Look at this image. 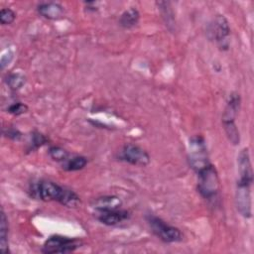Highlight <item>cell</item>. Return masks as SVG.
<instances>
[{"mask_svg":"<svg viewBox=\"0 0 254 254\" xmlns=\"http://www.w3.org/2000/svg\"><path fill=\"white\" fill-rule=\"evenodd\" d=\"M188 159L190 168L196 174L210 165L206 144L202 136L194 135L190 138L188 146Z\"/></svg>","mask_w":254,"mask_h":254,"instance_id":"obj_1","label":"cell"},{"mask_svg":"<svg viewBox=\"0 0 254 254\" xmlns=\"http://www.w3.org/2000/svg\"><path fill=\"white\" fill-rule=\"evenodd\" d=\"M197 190L205 199H213L219 191V178L215 168L210 164L197 173Z\"/></svg>","mask_w":254,"mask_h":254,"instance_id":"obj_2","label":"cell"},{"mask_svg":"<svg viewBox=\"0 0 254 254\" xmlns=\"http://www.w3.org/2000/svg\"><path fill=\"white\" fill-rule=\"evenodd\" d=\"M147 221L152 232L163 242L175 243L182 241L183 233L181 232V230L175 226L168 224L160 217L150 214L147 216Z\"/></svg>","mask_w":254,"mask_h":254,"instance_id":"obj_3","label":"cell"},{"mask_svg":"<svg viewBox=\"0 0 254 254\" xmlns=\"http://www.w3.org/2000/svg\"><path fill=\"white\" fill-rule=\"evenodd\" d=\"M81 242L78 239L62 235H52L42 247V252L46 254L54 253H69L80 247Z\"/></svg>","mask_w":254,"mask_h":254,"instance_id":"obj_4","label":"cell"},{"mask_svg":"<svg viewBox=\"0 0 254 254\" xmlns=\"http://www.w3.org/2000/svg\"><path fill=\"white\" fill-rule=\"evenodd\" d=\"M206 35L209 40L214 41L220 48L228 47V37L230 35V27L227 19L223 15H216L208 24Z\"/></svg>","mask_w":254,"mask_h":254,"instance_id":"obj_5","label":"cell"},{"mask_svg":"<svg viewBox=\"0 0 254 254\" xmlns=\"http://www.w3.org/2000/svg\"><path fill=\"white\" fill-rule=\"evenodd\" d=\"M119 159L131 165L140 167L147 166L151 160L149 154L143 148L132 143H128L123 146Z\"/></svg>","mask_w":254,"mask_h":254,"instance_id":"obj_6","label":"cell"},{"mask_svg":"<svg viewBox=\"0 0 254 254\" xmlns=\"http://www.w3.org/2000/svg\"><path fill=\"white\" fill-rule=\"evenodd\" d=\"M235 204L238 212L245 218H250L252 215V199L251 186L245 184H236Z\"/></svg>","mask_w":254,"mask_h":254,"instance_id":"obj_7","label":"cell"},{"mask_svg":"<svg viewBox=\"0 0 254 254\" xmlns=\"http://www.w3.org/2000/svg\"><path fill=\"white\" fill-rule=\"evenodd\" d=\"M64 188L59 186L54 182L42 181L35 187L33 191L35 192L36 196L42 200H57L60 202L64 195Z\"/></svg>","mask_w":254,"mask_h":254,"instance_id":"obj_8","label":"cell"},{"mask_svg":"<svg viewBox=\"0 0 254 254\" xmlns=\"http://www.w3.org/2000/svg\"><path fill=\"white\" fill-rule=\"evenodd\" d=\"M237 170L239 176L237 183L251 186L253 183V170L247 148H243L237 157Z\"/></svg>","mask_w":254,"mask_h":254,"instance_id":"obj_9","label":"cell"},{"mask_svg":"<svg viewBox=\"0 0 254 254\" xmlns=\"http://www.w3.org/2000/svg\"><path fill=\"white\" fill-rule=\"evenodd\" d=\"M241 103L240 95L236 92H232L226 102L225 108L222 113V124H233L235 123V117L239 111Z\"/></svg>","mask_w":254,"mask_h":254,"instance_id":"obj_10","label":"cell"},{"mask_svg":"<svg viewBox=\"0 0 254 254\" xmlns=\"http://www.w3.org/2000/svg\"><path fill=\"white\" fill-rule=\"evenodd\" d=\"M129 217V212L122 209L96 211V218L105 225H116Z\"/></svg>","mask_w":254,"mask_h":254,"instance_id":"obj_11","label":"cell"},{"mask_svg":"<svg viewBox=\"0 0 254 254\" xmlns=\"http://www.w3.org/2000/svg\"><path fill=\"white\" fill-rule=\"evenodd\" d=\"M38 12L41 16L49 20H59L64 14V7L58 3H43L38 6Z\"/></svg>","mask_w":254,"mask_h":254,"instance_id":"obj_12","label":"cell"},{"mask_svg":"<svg viewBox=\"0 0 254 254\" xmlns=\"http://www.w3.org/2000/svg\"><path fill=\"white\" fill-rule=\"evenodd\" d=\"M121 204H122V201L118 196L104 195V196H100V197L95 198L92 201L91 206L96 211H100V210L118 209V208H120Z\"/></svg>","mask_w":254,"mask_h":254,"instance_id":"obj_13","label":"cell"},{"mask_svg":"<svg viewBox=\"0 0 254 254\" xmlns=\"http://www.w3.org/2000/svg\"><path fill=\"white\" fill-rule=\"evenodd\" d=\"M140 18V14L137 9L130 8L122 13V15L119 18V24L121 27L125 29H130L137 25Z\"/></svg>","mask_w":254,"mask_h":254,"instance_id":"obj_14","label":"cell"},{"mask_svg":"<svg viewBox=\"0 0 254 254\" xmlns=\"http://www.w3.org/2000/svg\"><path fill=\"white\" fill-rule=\"evenodd\" d=\"M8 219L4 210H1L0 217V251L3 254H7L9 252L8 249Z\"/></svg>","mask_w":254,"mask_h":254,"instance_id":"obj_15","label":"cell"},{"mask_svg":"<svg viewBox=\"0 0 254 254\" xmlns=\"http://www.w3.org/2000/svg\"><path fill=\"white\" fill-rule=\"evenodd\" d=\"M87 164V159L85 157L82 156H74L70 159H67L66 161L64 162L63 165V169H64L65 171H79L81 169H83Z\"/></svg>","mask_w":254,"mask_h":254,"instance_id":"obj_16","label":"cell"},{"mask_svg":"<svg viewBox=\"0 0 254 254\" xmlns=\"http://www.w3.org/2000/svg\"><path fill=\"white\" fill-rule=\"evenodd\" d=\"M60 203L67 207H75L80 203V199H79V196L73 190L65 189Z\"/></svg>","mask_w":254,"mask_h":254,"instance_id":"obj_17","label":"cell"},{"mask_svg":"<svg viewBox=\"0 0 254 254\" xmlns=\"http://www.w3.org/2000/svg\"><path fill=\"white\" fill-rule=\"evenodd\" d=\"M26 82V77L24 74L22 73H11L7 76L6 78V83L7 85L13 89V90H17L20 89Z\"/></svg>","mask_w":254,"mask_h":254,"instance_id":"obj_18","label":"cell"},{"mask_svg":"<svg viewBox=\"0 0 254 254\" xmlns=\"http://www.w3.org/2000/svg\"><path fill=\"white\" fill-rule=\"evenodd\" d=\"M157 5L159 6V9L162 12V15L166 22V25H168V26L174 25V16H173L174 14L171 9L170 3L166 2V1H161V2H157Z\"/></svg>","mask_w":254,"mask_h":254,"instance_id":"obj_19","label":"cell"},{"mask_svg":"<svg viewBox=\"0 0 254 254\" xmlns=\"http://www.w3.org/2000/svg\"><path fill=\"white\" fill-rule=\"evenodd\" d=\"M50 157L57 162H64L68 159V153L64 149L59 146H53L49 149Z\"/></svg>","mask_w":254,"mask_h":254,"instance_id":"obj_20","label":"cell"},{"mask_svg":"<svg viewBox=\"0 0 254 254\" xmlns=\"http://www.w3.org/2000/svg\"><path fill=\"white\" fill-rule=\"evenodd\" d=\"M16 18L15 12L10 8H2L0 11V22L2 25H9Z\"/></svg>","mask_w":254,"mask_h":254,"instance_id":"obj_21","label":"cell"},{"mask_svg":"<svg viewBox=\"0 0 254 254\" xmlns=\"http://www.w3.org/2000/svg\"><path fill=\"white\" fill-rule=\"evenodd\" d=\"M27 110H28V106L22 102H15L9 105V107L7 108V111L13 115L24 114L27 112Z\"/></svg>","mask_w":254,"mask_h":254,"instance_id":"obj_22","label":"cell"},{"mask_svg":"<svg viewBox=\"0 0 254 254\" xmlns=\"http://www.w3.org/2000/svg\"><path fill=\"white\" fill-rule=\"evenodd\" d=\"M46 142H47V138L43 134L39 132H34L32 134V141H31L32 149H37L42 145H44Z\"/></svg>","mask_w":254,"mask_h":254,"instance_id":"obj_23","label":"cell"},{"mask_svg":"<svg viewBox=\"0 0 254 254\" xmlns=\"http://www.w3.org/2000/svg\"><path fill=\"white\" fill-rule=\"evenodd\" d=\"M4 135L13 140H19L22 136V134L15 128H8L7 131L4 130Z\"/></svg>","mask_w":254,"mask_h":254,"instance_id":"obj_24","label":"cell"}]
</instances>
